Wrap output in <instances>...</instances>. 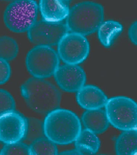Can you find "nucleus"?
I'll list each match as a JSON object with an SVG mask.
<instances>
[{"mask_svg": "<svg viewBox=\"0 0 137 155\" xmlns=\"http://www.w3.org/2000/svg\"><path fill=\"white\" fill-rule=\"evenodd\" d=\"M43 130L46 137L56 144L73 143L82 131L78 117L69 110L57 108L47 114Z\"/></svg>", "mask_w": 137, "mask_h": 155, "instance_id": "nucleus-1", "label": "nucleus"}, {"mask_svg": "<svg viewBox=\"0 0 137 155\" xmlns=\"http://www.w3.org/2000/svg\"><path fill=\"white\" fill-rule=\"evenodd\" d=\"M21 92L28 106L37 113L47 114L60 107V91L44 79L33 77L27 80L21 86Z\"/></svg>", "mask_w": 137, "mask_h": 155, "instance_id": "nucleus-2", "label": "nucleus"}, {"mask_svg": "<svg viewBox=\"0 0 137 155\" xmlns=\"http://www.w3.org/2000/svg\"><path fill=\"white\" fill-rule=\"evenodd\" d=\"M104 19V10L100 4L86 1L70 9L66 23L69 31L86 36L97 31Z\"/></svg>", "mask_w": 137, "mask_h": 155, "instance_id": "nucleus-3", "label": "nucleus"}, {"mask_svg": "<svg viewBox=\"0 0 137 155\" xmlns=\"http://www.w3.org/2000/svg\"><path fill=\"white\" fill-rule=\"evenodd\" d=\"M105 110L110 124L125 131L137 129V105L132 98L117 96L108 99Z\"/></svg>", "mask_w": 137, "mask_h": 155, "instance_id": "nucleus-4", "label": "nucleus"}, {"mask_svg": "<svg viewBox=\"0 0 137 155\" xmlns=\"http://www.w3.org/2000/svg\"><path fill=\"white\" fill-rule=\"evenodd\" d=\"M38 8L35 1H14L8 5L4 12V23L14 32L28 31L36 22Z\"/></svg>", "mask_w": 137, "mask_h": 155, "instance_id": "nucleus-5", "label": "nucleus"}, {"mask_svg": "<svg viewBox=\"0 0 137 155\" xmlns=\"http://www.w3.org/2000/svg\"><path fill=\"white\" fill-rule=\"evenodd\" d=\"M26 64L33 77L44 79L54 75L60 66V59L51 47L37 46L27 53Z\"/></svg>", "mask_w": 137, "mask_h": 155, "instance_id": "nucleus-6", "label": "nucleus"}, {"mask_svg": "<svg viewBox=\"0 0 137 155\" xmlns=\"http://www.w3.org/2000/svg\"><path fill=\"white\" fill-rule=\"evenodd\" d=\"M57 45L59 57L67 64H80L86 60L90 53V45L87 39L85 36L77 33H66Z\"/></svg>", "mask_w": 137, "mask_h": 155, "instance_id": "nucleus-7", "label": "nucleus"}, {"mask_svg": "<svg viewBox=\"0 0 137 155\" xmlns=\"http://www.w3.org/2000/svg\"><path fill=\"white\" fill-rule=\"evenodd\" d=\"M68 32L66 24L49 23L42 20L36 21L27 31V36L30 41L37 46L51 47L58 44Z\"/></svg>", "mask_w": 137, "mask_h": 155, "instance_id": "nucleus-8", "label": "nucleus"}, {"mask_svg": "<svg viewBox=\"0 0 137 155\" xmlns=\"http://www.w3.org/2000/svg\"><path fill=\"white\" fill-rule=\"evenodd\" d=\"M28 122L15 110L0 116V141L6 144L19 142L27 134Z\"/></svg>", "mask_w": 137, "mask_h": 155, "instance_id": "nucleus-9", "label": "nucleus"}, {"mask_svg": "<svg viewBox=\"0 0 137 155\" xmlns=\"http://www.w3.org/2000/svg\"><path fill=\"white\" fill-rule=\"evenodd\" d=\"M53 76L60 89L66 92H77L86 83V74L78 65L60 66Z\"/></svg>", "mask_w": 137, "mask_h": 155, "instance_id": "nucleus-10", "label": "nucleus"}, {"mask_svg": "<svg viewBox=\"0 0 137 155\" xmlns=\"http://www.w3.org/2000/svg\"><path fill=\"white\" fill-rule=\"evenodd\" d=\"M77 93V103L86 110L103 108L108 100L104 93L93 85H85Z\"/></svg>", "mask_w": 137, "mask_h": 155, "instance_id": "nucleus-11", "label": "nucleus"}, {"mask_svg": "<svg viewBox=\"0 0 137 155\" xmlns=\"http://www.w3.org/2000/svg\"><path fill=\"white\" fill-rule=\"evenodd\" d=\"M39 8L42 20L51 23L61 22L67 18L70 12L69 1H40Z\"/></svg>", "mask_w": 137, "mask_h": 155, "instance_id": "nucleus-12", "label": "nucleus"}, {"mask_svg": "<svg viewBox=\"0 0 137 155\" xmlns=\"http://www.w3.org/2000/svg\"><path fill=\"white\" fill-rule=\"evenodd\" d=\"M81 118L85 128L96 134L104 132L110 125L106 111L102 108L86 110Z\"/></svg>", "mask_w": 137, "mask_h": 155, "instance_id": "nucleus-13", "label": "nucleus"}, {"mask_svg": "<svg viewBox=\"0 0 137 155\" xmlns=\"http://www.w3.org/2000/svg\"><path fill=\"white\" fill-rule=\"evenodd\" d=\"M74 142L76 150L81 155L96 154L101 146L96 134L86 128L82 130Z\"/></svg>", "mask_w": 137, "mask_h": 155, "instance_id": "nucleus-14", "label": "nucleus"}, {"mask_svg": "<svg viewBox=\"0 0 137 155\" xmlns=\"http://www.w3.org/2000/svg\"><path fill=\"white\" fill-rule=\"evenodd\" d=\"M123 30L122 25L117 21L113 20L103 21L97 30L99 41L105 47H110Z\"/></svg>", "mask_w": 137, "mask_h": 155, "instance_id": "nucleus-15", "label": "nucleus"}, {"mask_svg": "<svg viewBox=\"0 0 137 155\" xmlns=\"http://www.w3.org/2000/svg\"><path fill=\"white\" fill-rule=\"evenodd\" d=\"M115 152L119 155L135 154L137 150V129L124 131L117 139Z\"/></svg>", "mask_w": 137, "mask_h": 155, "instance_id": "nucleus-16", "label": "nucleus"}, {"mask_svg": "<svg viewBox=\"0 0 137 155\" xmlns=\"http://www.w3.org/2000/svg\"><path fill=\"white\" fill-rule=\"evenodd\" d=\"M31 155L58 154L56 144L46 137H41L34 140L30 146Z\"/></svg>", "mask_w": 137, "mask_h": 155, "instance_id": "nucleus-17", "label": "nucleus"}, {"mask_svg": "<svg viewBox=\"0 0 137 155\" xmlns=\"http://www.w3.org/2000/svg\"><path fill=\"white\" fill-rule=\"evenodd\" d=\"M18 53V45L14 39L7 36L0 37L1 58L10 61L15 59Z\"/></svg>", "mask_w": 137, "mask_h": 155, "instance_id": "nucleus-18", "label": "nucleus"}, {"mask_svg": "<svg viewBox=\"0 0 137 155\" xmlns=\"http://www.w3.org/2000/svg\"><path fill=\"white\" fill-rule=\"evenodd\" d=\"M0 155H31L30 146L22 143L6 144L0 152Z\"/></svg>", "mask_w": 137, "mask_h": 155, "instance_id": "nucleus-19", "label": "nucleus"}, {"mask_svg": "<svg viewBox=\"0 0 137 155\" xmlns=\"http://www.w3.org/2000/svg\"><path fill=\"white\" fill-rule=\"evenodd\" d=\"M15 101L12 95L4 90L0 89V116L15 110Z\"/></svg>", "mask_w": 137, "mask_h": 155, "instance_id": "nucleus-20", "label": "nucleus"}, {"mask_svg": "<svg viewBox=\"0 0 137 155\" xmlns=\"http://www.w3.org/2000/svg\"><path fill=\"white\" fill-rule=\"evenodd\" d=\"M11 68L8 61L0 58V85L6 82L11 75Z\"/></svg>", "mask_w": 137, "mask_h": 155, "instance_id": "nucleus-21", "label": "nucleus"}, {"mask_svg": "<svg viewBox=\"0 0 137 155\" xmlns=\"http://www.w3.org/2000/svg\"><path fill=\"white\" fill-rule=\"evenodd\" d=\"M128 36L131 41L136 45L137 43V21L132 23L130 27L128 32Z\"/></svg>", "mask_w": 137, "mask_h": 155, "instance_id": "nucleus-22", "label": "nucleus"}, {"mask_svg": "<svg viewBox=\"0 0 137 155\" xmlns=\"http://www.w3.org/2000/svg\"><path fill=\"white\" fill-rule=\"evenodd\" d=\"M62 155H81L80 153H79L76 149L72 151H67L63 152L61 153Z\"/></svg>", "mask_w": 137, "mask_h": 155, "instance_id": "nucleus-23", "label": "nucleus"}]
</instances>
